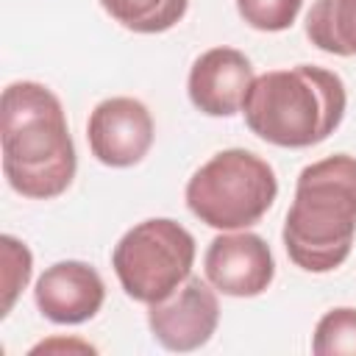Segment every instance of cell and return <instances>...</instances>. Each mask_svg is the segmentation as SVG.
<instances>
[{
  "instance_id": "6da1fadb",
  "label": "cell",
  "mask_w": 356,
  "mask_h": 356,
  "mask_svg": "<svg viewBox=\"0 0 356 356\" xmlns=\"http://www.w3.org/2000/svg\"><path fill=\"white\" fill-rule=\"evenodd\" d=\"M3 172L8 186L31 200L67 192L75 178V145L61 100L36 81H14L0 106Z\"/></svg>"
},
{
  "instance_id": "7a4b0ae2",
  "label": "cell",
  "mask_w": 356,
  "mask_h": 356,
  "mask_svg": "<svg viewBox=\"0 0 356 356\" xmlns=\"http://www.w3.org/2000/svg\"><path fill=\"white\" fill-rule=\"evenodd\" d=\"M353 236L356 156L334 153L306 164L281 231L286 256L306 273H331L350 256Z\"/></svg>"
},
{
  "instance_id": "3957f363",
  "label": "cell",
  "mask_w": 356,
  "mask_h": 356,
  "mask_svg": "<svg viewBox=\"0 0 356 356\" xmlns=\"http://www.w3.org/2000/svg\"><path fill=\"white\" fill-rule=\"evenodd\" d=\"M348 106V92L334 70L298 64L256 75L242 103L245 125L275 147H312L328 139Z\"/></svg>"
},
{
  "instance_id": "277c9868",
  "label": "cell",
  "mask_w": 356,
  "mask_h": 356,
  "mask_svg": "<svg viewBox=\"0 0 356 356\" xmlns=\"http://www.w3.org/2000/svg\"><path fill=\"white\" fill-rule=\"evenodd\" d=\"M278 195L275 170L245 147L214 153L186 181L189 211L217 231H242L256 225Z\"/></svg>"
},
{
  "instance_id": "5b68a950",
  "label": "cell",
  "mask_w": 356,
  "mask_h": 356,
  "mask_svg": "<svg viewBox=\"0 0 356 356\" xmlns=\"http://www.w3.org/2000/svg\"><path fill=\"white\" fill-rule=\"evenodd\" d=\"M195 264V236L170 217L142 220L128 228L111 253V267L128 298L139 303L164 300Z\"/></svg>"
},
{
  "instance_id": "8992f818",
  "label": "cell",
  "mask_w": 356,
  "mask_h": 356,
  "mask_svg": "<svg viewBox=\"0 0 356 356\" xmlns=\"http://www.w3.org/2000/svg\"><path fill=\"white\" fill-rule=\"evenodd\" d=\"M217 323H220L217 289L197 275H189L164 300L147 306V328L153 339L167 350H178V353L203 348L214 337Z\"/></svg>"
},
{
  "instance_id": "52a82bcc",
  "label": "cell",
  "mask_w": 356,
  "mask_h": 356,
  "mask_svg": "<svg viewBox=\"0 0 356 356\" xmlns=\"http://www.w3.org/2000/svg\"><path fill=\"white\" fill-rule=\"evenodd\" d=\"M156 128L147 106L136 97H106L100 100L86 122V139L92 156L106 167H134L139 164L150 145Z\"/></svg>"
},
{
  "instance_id": "ba28073f",
  "label": "cell",
  "mask_w": 356,
  "mask_h": 356,
  "mask_svg": "<svg viewBox=\"0 0 356 356\" xmlns=\"http://www.w3.org/2000/svg\"><path fill=\"white\" fill-rule=\"evenodd\" d=\"M203 273L206 281L228 298H256L273 284L275 261L259 234L248 228L222 231L206 248Z\"/></svg>"
},
{
  "instance_id": "9c48e42d",
  "label": "cell",
  "mask_w": 356,
  "mask_h": 356,
  "mask_svg": "<svg viewBox=\"0 0 356 356\" xmlns=\"http://www.w3.org/2000/svg\"><path fill=\"white\" fill-rule=\"evenodd\" d=\"M253 64L236 47H211L200 53L189 70L186 92L192 106L206 117H234L242 111L253 83Z\"/></svg>"
},
{
  "instance_id": "30bf717a",
  "label": "cell",
  "mask_w": 356,
  "mask_h": 356,
  "mask_svg": "<svg viewBox=\"0 0 356 356\" xmlns=\"http://www.w3.org/2000/svg\"><path fill=\"white\" fill-rule=\"evenodd\" d=\"M33 300L50 323L78 325L100 312L106 300V284L92 264L67 259L50 264L39 275L33 286Z\"/></svg>"
},
{
  "instance_id": "8fae6325",
  "label": "cell",
  "mask_w": 356,
  "mask_h": 356,
  "mask_svg": "<svg viewBox=\"0 0 356 356\" xmlns=\"http://www.w3.org/2000/svg\"><path fill=\"white\" fill-rule=\"evenodd\" d=\"M309 42L331 56H356V0H314L306 14Z\"/></svg>"
},
{
  "instance_id": "7c38bea8",
  "label": "cell",
  "mask_w": 356,
  "mask_h": 356,
  "mask_svg": "<svg viewBox=\"0 0 356 356\" xmlns=\"http://www.w3.org/2000/svg\"><path fill=\"white\" fill-rule=\"evenodd\" d=\"M100 6L134 33H161L184 19L189 0H100Z\"/></svg>"
},
{
  "instance_id": "4fadbf2b",
  "label": "cell",
  "mask_w": 356,
  "mask_h": 356,
  "mask_svg": "<svg viewBox=\"0 0 356 356\" xmlns=\"http://www.w3.org/2000/svg\"><path fill=\"white\" fill-rule=\"evenodd\" d=\"M312 350L317 356H356V309L339 306L325 312L314 325Z\"/></svg>"
},
{
  "instance_id": "5bb4252c",
  "label": "cell",
  "mask_w": 356,
  "mask_h": 356,
  "mask_svg": "<svg viewBox=\"0 0 356 356\" xmlns=\"http://www.w3.org/2000/svg\"><path fill=\"white\" fill-rule=\"evenodd\" d=\"M0 264H3V317L11 312L17 295L28 286L31 270H33V256L25 242L17 236H0Z\"/></svg>"
},
{
  "instance_id": "9a60e30c",
  "label": "cell",
  "mask_w": 356,
  "mask_h": 356,
  "mask_svg": "<svg viewBox=\"0 0 356 356\" xmlns=\"http://www.w3.org/2000/svg\"><path fill=\"white\" fill-rule=\"evenodd\" d=\"M303 0H236V11L253 31L278 33L292 28Z\"/></svg>"
},
{
  "instance_id": "2e32d148",
  "label": "cell",
  "mask_w": 356,
  "mask_h": 356,
  "mask_svg": "<svg viewBox=\"0 0 356 356\" xmlns=\"http://www.w3.org/2000/svg\"><path fill=\"white\" fill-rule=\"evenodd\" d=\"M83 350V353H95L97 348L95 345H89V342H78V339H50V342H39V345H33L31 348V353H50V350Z\"/></svg>"
}]
</instances>
